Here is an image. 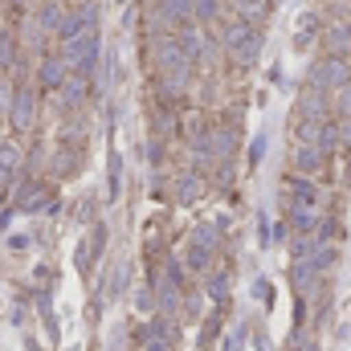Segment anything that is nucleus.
<instances>
[{
    "label": "nucleus",
    "instance_id": "nucleus-7",
    "mask_svg": "<svg viewBox=\"0 0 351 351\" xmlns=\"http://www.w3.org/2000/svg\"><path fill=\"white\" fill-rule=\"evenodd\" d=\"M16 168H21V152L12 143H0V180H8Z\"/></svg>",
    "mask_w": 351,
    "mask_h": 351
},
{
    "label": "nucleus",
    "instance_id": "nucleus-25",
    "mask_svg": "<svg viewBox=\"0 0 351 351\" xmlns=\"http://www.w3.org/2000/svg\"><path fill=\"white\" fill-rule=\"evenodd\" d=\"M241 348H245V327H233V335H229L225 351H241Z\"/></svg>",
    "mask_w": 351,
    "mask_h": 351
},
{
    "label": "nucleus",
    "instance_id": "nucleus-23",
    "mask_svg": "<svg viewBox=\"0 0 351 351\" xmlns=\"http://www.w3.org/2000/svg\"><path fill=\"white\" fill-rule=\"evenodd\" d=\"M188 265H192V269H208V254H204L200 245H192V250H188Z\"/></svg>",
    "mask_w": 351,
    "mask_h": 351
},
{
    "label": "nucleus",
    "instance_id": "nucleus-1",
    "mask_svg": "<svg viewBox=\"0 0 351 351\" xmlns=\"http://www.w3.org/2000/svg\"><path fill=\"white\" fill-rule=\"evenodd\" d=\"M225 45H229V53H233L241 66H254V62H258V53H262V33H258V29H250L245 21H237V25H229Z\"/></svg>",
    "mask_w": 351,
    "mask_h": 351
},
{
    "label": "nucleus",
    "instance_id": "nucleus-15",
    "mask_svg": "<svg viewBox=\"0 0 351 351\" xmlns=\"http://www.w3.org/2000/svg\"><path fill=\"white\" fill-rule=\"evenodd\" d=\"M196 192H200V180H196V176H180L176 196H180V200H196Z\"/></svg>",
    "mask_w": 351,
    "mask_h": 351
},
{
    "label": "nucleus",
    "instance_id": "nucleus-27",
    "mask_svg": "<svg viewBox=\"0 0 351 351\" xmlns=\"http://www.w3.org/2000/svg\"><path fill=\"white\" fill-rule=\"evenodd\" d=\"M143 351H172V343L160 339V335H147V339H143Z\"/></svg>",
    "mask_w": 351,
    "mask_h": 351
},
{
    "label": "nucleus",
    "instance_id": "nucleus-10",
    "mask_svg": "<svg viewBox=\"0 0 351 351\" xmlns=\"http://www.w3.org/2000/svg\"><path fill=\"white\" fill-rule=\"evenodd\" d=\"M119 180H123V160L110 152V168H106V192H110V200L119 196Z\"/></svg>",
    "mask_w": 351,
    "mask_h": 351
},
{
    "label": "nucleus",
    "instance_id": "nucleus-31",
    "mask_svg": "<svg viewBox=\"0 0 351 351\" xmlns=\"http://www.w3.org/2000/svg\"><path fill=\"white\" fill-rule=\"evenodd\" d=\"M262 152H265V135H258V139H254V147H250V160L258 164V160H262Z\"/></svg>",
    "mask_w": 351,
    "mask_h": 351
},
{
    "label": "nucleus",
    "instance_id": "nucleus-32",
    "mask_svg": "<svg viewBox=\"0 0 351 351\" xmlns=\"http://www.w3.org/2000/svg\"><path fill=\"white\" fill-rule=\"evenodd\" d=\"M135 306H139V311H152V294H147V290H139V298H135Z\"/></svg>",
    "mask_w": 351,
    "mask_h": 351
},
{
    "label": "nucleus",
    "instance_id": "nucleus-13",
    "mask_svg": "<svg viewBox=\"0 0 351 351\" xmlns=\"http://www.w3.org/2000/svg\"><path fill=\"white\" fill-rule=\"evenodd\" d=\"M315 29H319V21H315V16L306 12V16L298 21V37H294V45H298V49H306V41L315 37Z\"/></svg>",
    "mask_w": 351,
    "mask_h": 351
},
{
    "label": "nucleus",
    "instance_id": "nucleus-19",
    "mask_svg": "<svg viewBox=\"0 0 351 351\" xmlns=\"http://www.w3.org/2000/svg\"><path fill=\"white\" fill-rule=\"evenodd\" d=\"M208 294H213V302H225V294H229V278H225V274H213Z\"/></svg>",
    "mask_w": 351,
    "mask_h": 351
},
{
    "label": "nucleus",
    "instance_id": "nucleus-20",
    "mask_svg": "<svg viewBox=\"0 0 351 351\" xmlns=\"http://www.w3.org/2000/svg\"><path fill=\"white\" fill-rule=\"evenodd\" d=\"M192 12H196L200 21H213V16L221 12V4H217V0H192Z\"/></svg>",
    "mask_w": 351,
    "mask_h": 351
},
{
    "label": "nucleus",
    "instance_id": "nucleus-2",
    "mask_svg": "<svg viewBox=\"0 0 351 351\" xmlns=\"http://www.w3.org/2000/svg\"><path fill=\"white\" fill-rule=\"evenodd\" d=\"M94 62H98V33L94 29L66 41V66H78V74H90Z\"/></svg>",
    "mask_w": 351,
    "mask_h": 351
},
{
    "label": "nucleus",
    "instance_id": "nucleus-4",
    "mask_svg": "<svg viewBox=\"0 0 351 351\" xmlns=\"http://www.w3.org/2000/svg\"><path fill=\"white\" fill-rule=\"evenodd\" d=\"M12 127L16 131H29L33 127V94L29 90H21L16 102H12Z\"/></svg>",
    "mask_w": 351,
    "mask_h": 351
},
{
    "label": "nucleus",
    "instance_id": "nucleus-28",
    "mask_svg": "<svg viewBox=\"0 0 351 351\" xmlns=\"http://www.w3.org/2000/svg\"><path fill=\"white\" fill-rule=\"evenodd\" d=\"M335 139H339L343 147H351V114L343 119V123H339V127H335Z\"/></svg>",
    "mask_w": 351,
    "mask_h": 351
},
{
    "label": "nucleus",
    "instance_id": "nucleus-16",
    "mask_svg": "<svg viewBox=\"0 0 351 351\" xmlns=\"http://www.w3.org/2000/svg\"><path fill=\"white\" fill-rule=\"evenodd\" d=\"M192 12V0H164V16H172V21H184Z\"/></svg>",
    "mask_w": 351,
    "mask_h": 351
},
{
    "label": "nucleus",
    "instance_id": "nucleus-12",
    "mask_svg": "<svg viewBox=\"0 0 351 351\" xmlns=\"http://www.w3.org/2000/svg\"><path fill=\"white\" fill-rule=\"evenodd\" d=\"M37 25H41V29H62V8H58V4H45V8L37 12Z\"/></svg>",
    "mask_w": 351,
    "mask_h": 351
},
{
    "label": "nucleus",
    "instance_id": "nucleus-18",
    "mask_svg": "<svg viewBox=\"0 0 351 351\" xmlns=\"http://www.w3.org/2000/svg\"><path fill=\"white\" fill-rule=\"evenodd\" d=\"M237 8H241V16H245V21L265 16V0H237Z\"/></svg>",
    "mask_w": 351,
    "mask_h": 351
},
{
    "label": "nucleus",
    "instance_id": "nucleus-24",
    "mask_svg": "<svg viewBox=\"0 0 351 351\" xmlns=\"http://www.w3.org/2000/svg\"><path fill=\"white\" fill-rule=\"evenodd\" d=\"M127 274H131V265L123 262V265H119V274H114V282H110V298H119V290L127 286Z\"/></svg>",
    "mask_w": 351,
    "mask_h": 351
},
{
    "label": "nucleus",
    "instance_id": "nucleus-30",
    "mask_svg": "<svg viewBox=\"0 0 351 351\" xmlns=\"http://www.w3.org/2000/svg\"><path fill=\"white\" fill-rule=\"evenodd\" d=\"M339 110H343V119L351 114V82H348L343 90H339Z\"/></svg>",
    "mask_w": 351,
    "mask_h": 351
},
{
    "label": "nucleus",
    "instance_id": "nucleus-21",
    "mask_svg": "<svg viewBox=\"0 0 351 351\" xmlns=\"http://www.w3.org/2000/svg\"><path fill=\"white\" fill-rule=\"evenodd\" d=\"M192 245H200V250H213V245H217V229L200 225V229H196V237H192Z\"/></svg>",
    "mask_w": 351,
    "mask_h": 351
},
{
    "label": "nucleus",
    "instance_id": "nucleus-5",
    "mask_svg": "<svg viewBox=\"0 0 351 351\" xmlns=\"http://www.w3.org/2000/svg\"><path fill=\"white\" fill-rule=\"evenodd\" d=\"M37 78H41V86H45V90L62 86V82H66V62H58V58H45V62H41V70H37Z\"/></svg>",
    "mask_w": 351,
    "mask_h": 351
},
{
    "label": "nucleus",
    "instance_id": "nucleus-26",
    "mask_svg": "<svg viewBox=\"0 0 351 351\" xmlns=\"http://www.w3.org/2000/svg\"><path fill=\"white\" fill-rule=\"evenodd\" d=\"M213 147H217V156H225V152L233 147V135H229V131H217V139H213Z\"/></svg>",
    "mask_w": 351,
    "mask_h": 351
},
{
    "label": "nucleus",
    "instance_id": "nucleus-29",
    "mask_svg": "<svg viewBox=\"0 0 351 351\" xmlns=\"http://www.w3.org/2000/svg\"><path fill=\"white\" fill-rule=\"evenodd\" d=\"M66 102H82V82H66Z\"/></svg>",
    "mask_w": 351,
    "mask_h": 351
},
{
    "label": "nucleus",
    "instance_id": "nucleus-8",
    "mask_svg": "<svg viewBox=\"0 0 351 351\" xmlns=\"http://www.w3.org/2000/svg\"><path fill=\"white\" fill-rule=\"evenodd\" d=\"M164 86L172 90V94H180V90L188 86V62H180V66H168V70H164Z\"/></svg>",
    "mask_w": 351,
    "mask_h": 351
},
{
    "label": "nucleus",
    "instance_id": "nucleus-22",
    "mask_svg": "<svg viewBox=\"0 0 351 351\" xmlns=\"http://www.w3.org/2000/svg\"><path fill=\"white\" fill-rule=\"evenodd\" d=\"M311 225H315V213L311 208H294V229L298 233H311Z\"/></svg>",
    "mask_w": 351,
    "mask_h": 351
},
{
    "label": "nucleus",
    "instance_id": "nucleus-3",
    "mask_svg": "<svg viewBox=\"0 0 351 351\" xmlns=\"http://www.w3.org/2000/svg\"><path fill=\"white\" fill-rule=\"evenodd\" d=\"M351 78L348 62L343 58H327V62H319L315 70H311V90H343Z\"/></svg>",
    "mask_w": 351,
    "mask_h": 351
},
{
    "label": "nucleus",
    "instance_id": "nucleus-11",
    "mask_svg": "<svg viewBox=\"0 0 351 351\" xmlns=\"http://www.w3.org/2000/svg\"><path fill=\"white\" fill-rule=\"evenodd\" d=\"M327 45L339 53V49H348L351 45V25H335V29H327Z\"/></svg>",
    "mask_w": 351,
    "mask_h": 351
},
{
    "label": "nucleus",
    "instance_id": "nucleus-6",
    "mask_svg": "<svg viewBox=\"0 0 351 351\" xmlns=\"http://www.w3.org/2000/svg\"><path fill=\"white\" fill-rule=\"evenodd\" d=\"M319 164H323V152H319L315 143H298V147H294V168H298V172H315Z\"/></svg>",
    "mask_w": 351,
    "mask_h": 351
},
{
    "label": "nucleus",
    "instance_id": "nucleus-17",
    "mask_svg": "<svg viewBox=\"0 0 351 351\" xmlns=\"http://www.w3.org/2000/svg\"><path fill=\"white\" fill-rule=\"evenodd\" d=\"M315 196H319V192H315L306 180H298V184H294V200H298V208H311V204H315Z\"/></svg>",
    "mask_w": 351,
    "mask_h": 351
},
{
    "label": "nucleus",
    "instance_id": "nucleus-14",
    "mask_svg": "<svg viewBox=\"0 0 351 351\" xmlns=\"http://www.w3.org/2000/svg\"><path fill=\"white\" fill-rule=\"evenodd\" d=\"M302 119H311V123L323 119V98H319V90H315L311 98H302Z\"/></svg>",
    "mask_w": 351,
    "mask_h": 351
},
{
    "label": "nucleus",
    "instance_id": "nucleus-9",
    "mask_svg": "<svg viewBox=\"0 0 351 351\" xmlns=\"http://www.w3.org/2000/svg\"><path fill=\"white\" fill-rule=\"evenodd\" d=\"M335 262H339V250H335V245H323V250H319V254H315V258H311L306 265L319 274V269H331Z\"/></svg>",
    "mask_w": 351,
    "mask_h": 351
}]
</instances>
